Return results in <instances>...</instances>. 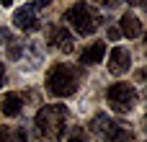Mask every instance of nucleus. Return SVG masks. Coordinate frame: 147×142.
I'll return each instance as SVG.
<instances>
[{"label":"nucleus","instance_id":"423d86ee","mask_svg":"<svg viewBox=\"0 0 147 142\" xmlns=\"http://www.w3.org/2000/svg\"><path fill=\"white\" fill-rule=\"evenodd\" d=\"M129 65H132V54H129V49H124V47H114L111 54H109V70H111L114 75H124V72L129 70Z\"/></svg>","mask_w":147,"mask_h":142},{"label":"nucleus","instance_id":"9b49d317","mask_svg":"<svg viewBox=\"0 0 147 142\" xmlns=\"http://www.w3.org/2000/svg\"><path fill=\"white\" fill-rule=\"evenodd\" d=\"M72 41H75V39H72V34H70L67 28H54V31H52V44H54L59 52H72V47H75Z\"/></svg>","mask_w":147,"mask_h":142},{"label":"nucleus","instance_id":"0eeeda50","mask_svg":"<svg viewBox=\"0 0 147 142\" xmlns=\"http://www.w3.org/2000/svg\"><path fill=\"white\" fill-rule=\"evenodd\" d=\"M119 34H124V36H129V39H137V36L142 34L140 18H137L134 13H124V16L119 18Z\"/></svg>","mask_w":147,"mask_h":142},{"label":"nucleus","instance_id":"f03ea898","mask_svg":"<svg viewBox=\"0 0 147 142\" xmlns=\"http://www.w3.org/2000/svg\"><path fill=\"white\" fill-rule=\"evenodd\" d=\"M78 85H80V75H78V70L70 67V65H65V62L54 65V67L47 72V88H49V93L57 96V98H67V96H72V93L78 91Z\"/></svg>","mask_w":147,"mask_h":142},{"label":"nucleus","instance_id":"f3484780","mask_svg":"<svg viewBox=\"0 0 147 142\" xmlns=\"http://www.w3.org/2000/svg\"><path fill=\"white\" fill-rule=\"evenodd\" d=\"M3 83H5V65L0 62V85H3Z\"/></svg>","mask_w":147,"mask_h":142},{"label":"nucleus","instance_id":"9d476101","mask_svg":"<svg viewBox=\"0 0 147 142\" xmlns=\"http://www.w3.org/2000/svg\"><path fill=\"white\" fill-rule=\"evenodd\" d=\"M119 122H114V119H109L106 114H98V116H93V122H90V129L96 132V135H101L103 140L114 132V127H116Z\"/></svg>","mask_w":147,"mask_h":142},{"label":"nucleus","instance_id":"4468645a","mask_svg":"<svg viewBox=\"0 0 147 142\" xmlns=\"http://www.w3.org/2000/svg\"><path fill=\"white\" fill-rule=\"evenodd\" d=\"M8 57H10V60H18V57H21V47H18V41H16V39H10V49H8Z\"/></svg>","mask_w":147,"mask_h":142},{"label":"nucleus","instance_id":"39448f33","mask_svg":"<svg viewBox=\"0 0 147 142\" xmlns=\"http://www.w3.org/2000/svg\"><path fill=\"white\" fill-rule=\"evenodd\" d=\"M13 23H16V28H21V31H39V18H36V8L34 5H21V8H16V13H13Z\"/></svg>","mask_w":147,"mask_h":142},{"label":"nucleus","instance_id":"dca6fc26","mask_svg":"<svg viewBox=\"0 0 147 142\" xmlns=\"http://www.w3.org/2000/svg\"><path fill=\"white\" fill-rule=\"evenodd\" d=\"M121 34H119V28H109V39H119Z\"/></svg>","mask_w":147,"mask_h":142},{"label":"nucleus","instance_id":"1a4fd4ad","mask_svg":"<svg viewBox=\"0 0 147 142\" xmlns=\"http://www.w3.org/2000/svg\"><path fill=\"white\" fill-rule=\"evenodd\" d=\"M103 54H106V44H103V41H96V44H90V47L80 54V62H83V65H98V62L103 60Z\"/></svg>","mask_w":147,"mask_h":142},{"label":"nucleus","instance_id":"f257e3e1","mask_svg":"<svg viewBox=\"0 0 147 142\" xmlns=\"http://www.w3.org/2000/svg\"><path fill=\"white\" fill-rule=\"evenodd\" d=\"M65 127H67V106L49 103V106L39 109V114H36V129L47 140H59L65 135Z\"/></svg>","mask_w":147,"mask_h":142},{"label":"nucleus","instance_id":"ddd939ff","mask_svg":"<svg viewBox=\"0 0 147 142\" xmlns=\"http://www.w3.org/2000/svg\"><path fill=\"white\" fill-rule=\"evenodd\" d=\"M132 140H134V135H132L129 129L119 127V124H116V127H114V132L106 137V142H132Z\"/></svg>","mask_w":147,"mask_h":142},{"label":"nucleus","instance_id":"7ed1b4c3","mask_svg":"<svg viewBox=\"0 0 147 142\" xmlns=\"http://www.w3.org/2000/svg\"><path fill=\"white\" fill-rule=\"evenodd\" d=\"M65 18L72 23V28H75L80 36H88V34H93V31L98 28V23H101V16H98V10H96L93 5H88V3H75L72 8H67Z\"/></svg>","mask_w":147,"mask_h":142},{"label":"nucleus","instance_id":"f8f14e48","mask_svg":"<svg viewBox=\"0 0 147 142\" xmlns=\"http://www.w3.org/2000/svg\"><path fill=\"white\" fill-rule=\"evenodd\" d=\"M0 142H26V129H13L8 124L0 127Z\"/></svg>","mask_w":147,"mask_h":142},{"label":"nucleus","instance_id":"2eb2a0df","mask_svg":"<svg viewBox=\"0 0 147 142\" xmlns=\"http://www.w3.org/2000/svg\"><path fill=\"white\" fill-rule=\"evenodd\" d=\"M67 142H85V129H72V135L67 137Z\"/></svg>","mask_w":147,"mask_h":142},{"label":"nucleus","instance_id":"a211bd4d","mask_svg":"<svg viewBox=\"0 0 147 142\" xmlns=\"http://www.w3.org/2000/svg\"><path fill=\"white\" fill-rule=\"evenodd\" d=\"M5 39H8V31H5V28H0V41H5Z\"/></svg>","mask_w":147,"mask_h":142},{"label":"nucleus","instance_id":"20e7f679","mask_svg":"<svg viewBox=\"0 0 147 142\" xmlns=\"http://www.w3.org/2000/svg\"><path fill=\"white\" fill-rule=\"evenodd\" d=\"M106 101H109V109L116 111V114H129L134 106H137V91L134 85L129 83H114L109 91H106Z\"/></svg>","mask_w":147,"mask_h":142},{"label":"nucleus","instance_id":"6ab92c4d","mask_svg":"<svg viewBox=\"0 0 147 142\" xmlns=\"http://www.w3.org/2000/svg\"><path fill=\"white\" fill-rule=\"evenodd\" d=\"M145 127H147V116H145Z\"/></svg>","mask_w":147,"mask_h":142},{"label":"nucleus","instance_id":"6e6552de","mask_svg":"<svg viewBox=\"0 0 147 142\" xmlns=\"http://www.w3.org/2000/svg\"><path fill=\"white\" fill-rule=\"evenodd\" d=\"M21 109H23V98L18 93H5V98L0 101V111L5 116H18Z\"/></svg>","mask_w":147,"mask_h":142}]
</instances>
